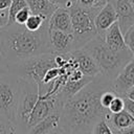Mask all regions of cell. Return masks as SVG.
I'll return each mask as SVG.
<instances>
[{
    "instance_id": "obj_21",
    "label": "cell",
    "mask_w": 134,
    "mask_h": 134,
    "mask_svg": "<svg viewBox=\"0 0 134 134\" xmlns=\"http://www.w3.org/2000/svg\"><path fill=\"white\" fill-rule=\"evenodd\" d=\"M116 95H118V94H116V93L113 91V89H107V90H105V91L102 93L100 98H99V102H100L102 106H103L104 108L108 109V107L110 106V104L112 103L113 98H114Z\"/></svg>"
},
{
    "instance_id": "obj_14",
    "label": "cell",
    "mask_w": 134,
    "mask_h": 134,
    "mask_svg": "<svg viewBox=\"0 0 134 134\" xmlns=\"http://www.w3.org/2000/svg\"><path fill=\"white\" fill-rule=\"evenodd\" d=\"M105 43L114 50H122L126 49L127 46L125 44L124 35L119 28V25L116 22H114L102 36Z\"/></svg>"
},
{
    "instance_id": "obj_12",
    "label": "cell",
    "mask_w": 134,
    "mask_h": 134,
    "mask_svg": "<svg viewBox=\"0 0 134 134\" xmlns=\"http://www.w3.org/2000/svg\"><path fill=\"white\" fill-rule=\"evenodd\" d=\"M117 21V16L114 9L113 4L111 3V1L109 0L97 13L95 19H94V23H95V27L97 30V35L103 36L104 32L114 23Z\"/></svg>"
},
{
    "instance_id": "obj_20",
    "label": "cell",
    "mask_w": 134,
    "mask_h": 134,
    "mask_svg": "<svg viewBox=\"0 0 134 134\" xmlns=\"http://www.w3.org/2000/svg\"><path fill=\"white\" fill-rule=\"evenodd\" d=\"M124 40L126 46L129 48L134 57V24L129 27V29L124 34Z\"/></svg>"
},
{
    "instance_id": "obj_33",
    "label": "cell",
    "mask_w": 134,
    "mask_h": 134,
    "mask_svg": "<svg viewBox=\"0 0 134 134\" xmlns=\"http://www.w3.org/2000/svg\"><path fill=\"white\" fill-rule=\"evenodd\" d=\"M47 134H66V132H65L61 127H59V128H57V129L50 131V132L47 133Z\"/></svg>"
},
{
    "instance_id": "obj_5",
    "label": "cell",
    "mask_w": 134,
    "mask_h": 134,
    "mask_svg": "<svg viewBox=\"0 0 134 134\" xmlns=\"http://www.w3.org/2000/svg\"><path fill=\"white\" fill-rule=\"evenodd\" d=\"M66 58L67 53H43L23 61L7 64V70L21 79L32 81L40 86L43 83L47 72L51 68L63 64L66 61Z\"/></svg>"
},
{
    "instance_id": "obj_22",
    "label": "cell",
    "mask_w": 134,
    "mask_h": 134,
    "mask_svg": "<svg viewBox=\"0 0 134 134\" xmlns=\"http://www.w3.org/2000/svg\"><path fill=\"white\" fill-rule=\"evenodd\" d=\"M108 110L111 113H117L124 110V97L120 95H116L112 103L110 104V106L108 107Z\"/></svg>"
},
{
    "instance_id": "obj_15",
    "label": "cell",
    "mask_w": 134,
    "mask_h": 134,
    "mask_svg": "<svg viewBox=\"0 0 134 134\" xmlns=\"http://www.w3.org/2000/svg\"><path fill=\"white\" fill-rule=\"evenodd\" d=\"M106 121L113 131H122L134 125V117L122 110L117 113H110L106 117Z\"/></svg>"
},
{
    "instance_id": "obj_23",
    "label": "cell",
    "mask_w": 134,
    "mask_h": 134,
    "mask_svg": "<svg viewBox=\"0 0 134 134\" xmlns=\"http://www.w3.org/2000/svg\"><path fill=\"white\" fill-rule=\"evenodd\" d=\"M30 9H29V7L28 6H26V7H24V8H22V9H20L17 14H16V16H15V18H14V23H17V24H24L25 22H26V20L28 19V17L30 16Z\"/></svg>"
},
{
    "instance_id": "obj_18",
    "label": "cell",
    "mask_w": 134,
    "mask_h": 134,
    "mask_svg": "<svg viewBox=\"0 0 134 134\" xmlns=\"http://www.w3.org/2000/svg\"><path fill=\"white\" fill-rule=\"evenodd\" d=\"M46 22H48V20L46 18H44L43 16L36 15V14H30L28 19L24 23V26L27 29L31 30V31H36V30H39Z\"/></svg>"
},
{
    "instance_id": "obj_9",
    "label": "cell",
    "mask_w": 134,
    "mask_h": 134,
    "mask_svg": "<svg viewBox=\"0 0 134 134\" xmlns=\"http://www.w3.org/2000/svg\"><path fill=\"white\" fill-rule=\"evenodd\" d=\"M69 53L76 63L77 68L83 72L84 75L94 77L100 73L96 62L84 48L73 49Z\"/></svg>"
},
{
    "instance_id": "obj_3",
    "label": "cell",
    "mask_w": 134,
    "mask_h": 134,
    "mask_svg": "<svg viewBox=\"0 0 134 134\" xmlns=\"http://www.w3.org/2000/svg\"><path fill=\"white\" fill-rule=\"evenodd\" d=\"M21 93L15 117L16 133L26 134L28 130L54 112H61L63 103L58 96L44 95L39 92L38 85L21 79Z\"/></svg>"
},
{
    "instance_id": "obj_26",
    "label": "cell",
    "mask_w": 134,
    "mask_h": 134,
    "mask_svg": "<svg viewBox=\"0 0 134 134\" xmlns=\"http://www.w3.org/2000/svg\"><path fill=\"white\" fill-rule=\"evenodd\" d=\"M122 97H124V110H126L130 115L134 117V102L129 99L126 96H122Z\"/></svg>"
},
{
    "instance_id": "obj_36",
    "label": "cell",
    "mask_w": 134,
    "mask_h": 134,
    "mask_svg": "<svg viewBox=\"0 0 134 134\" xmlns=\"http://www.w3.org/2000/svg\"><path fill=\"white\" fill-rule=\"evenodd\" d=\"M106 1H109V0H106Z\"/></svg>"
},
{
    "instance_id": "obj_28",
    "label": "cell",
    "mask_w": 134,
    "mask_h": 134,
    "mask_svg": "<svg viewBox=\"0 0 134 134\" xmlns=\"http://www.w3.org/2000/svg\"><path fill=\"white\" fill-rule=\"evenodd\" d=\"M8 71L7 70V63L5 61V59L3 58V55L1 54V51H0V73H4Z\"/></svg>"
},
{
    "instance_id": "obj_6",
    "label": "cell",
    "mask_w": 134,
    "mask_h": 134,
    "mask_svg": "<svg viewBox=\"0 0 134 134\" xmlns=\"http://www.w3.org/2000/svg\"><path fill=\"white\" fill-rule=\"evenodd\" d=\"M106 0H96V2L89 7L73 5L68 9L71 18L73 48H82L86 43L97 35L94 19L99 9L107 3Z\"/></svg>"
},
{
    "instance_id": "obj_31",
    "label": "cell",
    "mask_w": 134,
    "mask_h": 134,
    "mask_svg": "<svg viewBox=\"0 0 134 134\" xmlns=\"http://www.w3.org/2000/svg\"><path fill=\"white\" fill-rule=\"evenodd\" d=\"M113 134H134V125L122 131H113Z\"/></svg>"
},
{
    "instance_id": "obj_10",
    "label": "cell",
    "mask_w": 134,
    "mask_h": 134,
    "mask_svg": "<svg viewBox=\"0 0 134 134\" xmlns=\"http://www.w3.org/2000/svg\"><path fill=\"white\" fill-rule=\"evenodd\" d=\"M114 6L117 23L122 35L134 24V7L129 0H110Z\"/></svg>"
},
{
    "instance_id": "obj_34",
    "label": "cell",
    "mask_w": 134,
    "mask_h": 134,
    "mask_svg": "<svg viewBox=\"0 0 134 134\" xmlns=\"http://www.w3.org/2000/svg\"><path fill=\"white\" fill-rule=\"evenodd\" d=\"M129 1H130V3L132 4V6L134 7V0H129Z\"/></svg>"
},
{
    "instance_id": "obj_32",
    "label": "cell",
    "mask_w": 134,
    "mask_h": 134,
    "mask_svg": "<svg viewBox=\"0 0 134 134\" xmlns=\"http://www.w3.org/2000/svg\"><path fill=\"white\" fill-rule=\"evenodd\" d=\"M124 96H126V97H128L129 99H131V100L134 102V86L131 87V88H129V89L126 91V93L124 94Z\"/></svg>"
},
{
    "instance_id": "obj_13",
    "label": "cell",
    "mask_w": 134,
    "mask_h": 134,
    "mask_svg": "<svg viewBox=\"0 0 134 134\" xmlns=\"http://www.w3.org/2000/svg\"><path fill=\"white\" fill-rule=\"evenodd\" d=\"M49 29H58L68 34H72L71 18L68 9L58 7L48 20Z\"/></svg>"
},
{
    "instance_id": "obj_2",
    "label": "cell",
    "mask_w": 134,
    "mask_h": 134,
    "mask_svg": "<svg viewBox=\"0 0 134 134\" xmlns=\"http://www.w3.org/2000/svg\"><path fill=\"white\" fill-rule=\"evenodd\" d=\"M0 51L7 64L52 52L48 22L36 31L27 29L24 24H6L0 28Z\"/></svg>"
},
{
    "instance_id": "obj_25",
    "label": "cell",
    "mask_w": 134,
    "mask_h": 134,
    "mask_svg": "<svg viewBox=\"0 0 134 134\" xmlns=\"http://www.w3.org/2000/svg\"><path fill=\"white\" fill-rule=\"evenodd\" d=\"M49 1L53 3L57 7L65 8V9H69L70 7H72L77 3V0H49Z\"/></svg>"
},
{
    "instance_id": "obj_19",
    "label": "cell",
    "mask_w": 134,
    "mask_h": 134,
    "mask_svg": "<svg viewBox=\"0 0 134 134\" xmlns=\"http://www.w3.org/2000/svg\"><path fill=\"white\" fill-rule=\"evenodd\" d=\"M91 134H113V131L106 121V119L103 118L94 125Z\"/></svg>"
},
{
    "instance_id": "obj_4",
    "label": "cell",
    "mask_w": 134,
    "mask_h": 134,
    "mask_svg": "<svg viewBox=\"0 0 134 134\" xmlns=\"http://www.w3.org/2000/svg\"><path fill=\"white\" fill-rule=\"evenodd\" d=\"M82 48L94 59L100 74L111 81L116 77L124 66L133 58L128 47L122 50H114L105 43L103 37L99 35H96Z\"/></svg>"
},
{
    "instance_id": "obj_17",
    "label": "cell",
    "mask_w": 134,
    "mask_h": 134,
    "mask_svg": "<svg viewBox=\"0 0 134 134\" xmlns=\"http://www.w3.org/2000/svg\"><path fill=\"white\" fill-rule=\"evenodd\" d=\"M26 2L31 14L41 15L47 20H49L50 16L58 8L49 0H26Z\"/></svg>"
},
{
    "instance_id": "obj_8",
    "label": "cell",
    "mask_w": 134,
    "mask_h": 134,
    "mask_svg": "<svg viewBox=\"0 0 134 134\" xmlns=\"http://www.w3.org/2000/svg\"><path fill=\"white\" fill-rule=\"evenodd\" d=\"M133 86H134V57L124 66L120 72L112 81V89L116 94L124 96L126 91Z\"/></svg>"
},
{
    "instance_id": "obj_7",
    "label": "cell",
    "mask_w": 134,
    "mask_h": 134,
    "mask_svg": "<svg viewBox=\"0 0 134 134\" xmlns=\"http://www.w3.org/2000/svg\"><path fill=\"white\" fill-rule=\"evenodd\" d=\"M21 86L18 75L9 71L0 73V118L15 124Z\"/></svg>"
},
{
    "instance_id": "obj_30",
    "label": "cell",
    "mask_w": 134,
    "mask_h": 134,
    "mask_svg": "<svg viewBox=\"0 0 134 134\" xmlns=\"http://www.w3.org/2000/svg\"><path fill=\"white\" fill-rule=\"evenodd\" d=\"M13 0H0V10H7Z\"/></svg>"
},
{
    "instance_id": "obj_16",
    "label": "cell",
    "mask_w": 134,
    "mask_h": 134,
    "mask_svg": "<svg viewBox=\"0 0 134 134\" xmlns=\"http://www.w3.org/2000/svg\"><path fill=\"white\" fill-rule=\"evenodd\" d=\"M61 127L60 126V112H54L35 126H32L26 134H47L50 131Z\"/></svg>"
},
{
    "instance_id": "obj_24",
    "label": "cell",
    "mask_w": 134,
    "mask_h": 134,
    "mask_svg": "<svg viewBox=\"0 0 134 134\" xmlns=\"http://www.w3.org/2000/svg\"><path fill=\"white\" fill-rule=\"evenodd\" d=\"M16 132L15 124L0 118V134H12Z\"/></svg>"
},
{
    "instance_id": "obj_1",
    "label": "cell",
    "mask_w": 134,
    "mask_h": 134,
    "mask_svg": "<svg viewBox=\"0 0 134 134\" xmlns=\"http://www.w3.org/2000/svg\"><path fill=\"white\" fill-rule=\"evenodd\" d=\"M107 89H112V81L99 73L64 102L60 112V126L66 134H91L94 125L106 119L111 112L102 106L99 98Z\"/></svg>"
},
{
    "instance_id": "obj_27",
    "label": "cell",
    "mask_w": 134,
    "mask_h": 134,
    "mask_svg": "<svg viewBox=\"0 0 134 134\" xmlns=\"http://www.w3.org/2000/svg\"><path fill=\"white\" fill-rule=\"evenodd\" d=\"M7 24V10H0V28Z\"/></svg>"
},
{
    "instance_id": "obj_35",
    "label": "cell",
    "mask_w": 134,
    "mask_h": 134,
    "mask_svg": "<svg viewBox=\"0 0 134 134\" xmlns=\"http://www.w3.org/2000/svg\"><path fill=\"white\" fill-rule=\"evenodd\" d=\"M12 134H18V133H16V132H14V133H12Z\"/></svg>"
},
{
    "instance_id": "obj_29",
    "label": "cell",
    "mask_w": 134,
    "mask_h": 134,
    "mask_svg": "<svg viewBox=\"0 0 134 134\" xmlns=\"http://www.w3.org/2000/svg\"><path fill=\"white\" fill-rule=\"evenodd\" d=\"M95 2H96V0H77V3L76 4H79L81 6L89 7V6H92Z\"/></svg>"
},
{
    "instance_id": "obj_11",
    "label": "cell",
    "mask_w": 134,
    "mask_h": 134,
    "mask_svg": "<svg viewBox=\"0 0 134 134\" xmlns=\"http://www.w3.org/2000/svg\"><path fill=\"white\" fill-rule=\"evenodd\" d=\"M49 41L52 53L63 54L73 50V36L58 29H49Z\"/></svg>"
}]
</instances>
